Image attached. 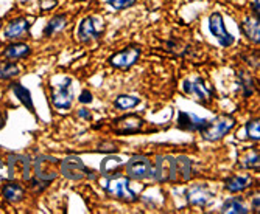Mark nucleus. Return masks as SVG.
<instances>
[{
  "instance_id": "nucleus-1",
  "label": "nucleus",
  "mask_w": 260,
  "mask_h": 214,
  "mask_svg": "<svg viewBox=\"0 0 260 214\" xmlns=\"http://www.w3.org/2000/svg\"><path fill=\"white\" fill-rule=\"evenodd\" d=\"M59 168H61V174L69 180H84V179L95 180L97 179L95 171L89 169L83 163V160L77 155H69L64 160H61Z\"/></svg>"
},
{
  "instance_id": "nucleus-2",
  "label": "nucleus",
  "mask_w": 260,
  "mask_h": 214,
  "mask_svg": "<svg viewBox=\"0 0 260 214\" xmlns=\"http://www.w3.org/2000/svg\"><path fill=\"white\" fill-rule=\"evenodd\" d=\"M105 188V191L114 197V199H120L125 202H136L137 196L133 189L129 188V179L128 177H106L105 182L102 183Z\"/></svg>"
},
{
  "instance_id": "nucleus-3",
  "label": "nucleus",
  "mask_w": 260,
  "mask_h": 214,
  "mask_svg": "<svg viewBox=\"0 0 260 214\" xmlns=\"http://www.w3.org/2000/svg\"><path fill=\"white\" fill-rule=\"evenodd\" d=\"M235 126V120L231 115H220L212 121H207L204 127L200 131L207 141H218L221 140L232 127Z\"/></svg>"
},
{
  "instance_id": "nucleus-4",
  "label": "nucleus",
  "mask_w": 260,
  "mask_h": 214,
  "mask_svg": "<svg viewBox=\"0 0 260 214\" xmlns=\"http://www.w3.org/2000/svg\"><path fill=\"white\" fill-rule=\"evenodd\" d=\"M150 177H153L156 182H175V157L172 155H159L154 160V164H151Z\"/></svg>"
},
{
  "instance_id": "nucleus-5",
  "label": "nucleus",
  "mask_w": 260,
  "mask_h": 214,
  "mask_svg": "<svg viewBox=\"0 0 260 214\" xmlns=\"http://www.w3.org/2000/svg\"><path fill=\"white\" fill-rule=\"evenodd\" d=\"M209 30H210L212 36H214L218 40V44L221 47H224V49H228V47H231L234 44V36L226 30L224 19H223L221 13L210 14V17H209Z\"/></svg>"
},
{
  "instance_id": "nucleus-6",
  "label": "nucleus",
  "mask_w": 260,
  "mask_h": 214,
  "mask_svg": "<svg viewBox=\"0 0 260 214\" xmlns=\"http://www.w3.org/2000/svg\"><path fill=\"white\" fill-rule=\"evenodd\" d=\"M182 89H184V93L185 95L195 97L201 104H207L212 100V97H214V89L209 87L201 78H197L195 81L185 79Z\"/></svg>"
},
{
  "instance_id": "nucleus-7",
  "label": "nucleus",
  "mask_w": 260,
  "mask_h": 214,
  "mask_svg": "<svg viewBox=\"0 0 260 214\" xmlns=\"http://www.w3.org/2000/svg\"><path fill=\"white\" fill-rule=\"evenodd\" d=\"M97 22H99V17H86L81 23H80V28H78V33H77V37L80 42L83 44H87V42H92V40H97L103 36L105 33V25L103 27H97Z\"/></svg>"
},
{
  "instance_id": "nucleus-8",
  "label": "nucleus",
  "mask_w": 260,
  "mask_h": 214,
  "mask_svg": "<svg viewBox=\"0 0 260 214\" xmlns=\"http://www.w3.org/2000/svg\"><path fill=\"white\" fill-rule=\"evenodd\" d=\"M52 103L56 109L66 110L70 109L74 103V92H72V79L67 78L62 84L56 85L52 93Z\"/></svg>"
},
{
  "instance_id": "nucleus-9",
  "label": "nucleus",
  "mask_w": 260,
  "mask_h": 214,
  "mask_svg": "<svg viewBox=\"0 0 260 214\" xmlns=\"http://www.w3.org/2000/svg\"><path fill=\"white\" fill-rule=\"evenodd\" d=\"M126 173H128V177H131L134 180H144V179L150 177L151 161L144 155H134L126 163Z\"/></svg>"
},
{
  "instance_id": "nucleus-10",
  "label": "nucleus",
  "mask_w": 260,
  "mask_h": 214,
  "mask_svg": "<svg viewBox=\"0 0 260 214\" xmlns=\"http://www.w3.org/2000/svg\"><path fill=\"white\" fill-rule=\"evenodd\" d=\"M142 55L139 47H126L122 52L115 53L109 58V64L115 68H129L133 67Z\"/></svg>"
},
{
  "instance_id": "nucleus-11",
  "label": "nucleus",
  "mask_w": 260,
  "mask_h": 214,
  "mask_svg": "<svg viewBox=\"0 0 260 214\" xmlns=\"http://www.w3.org/2000/svg\"><path fill=\"white\" fill-rule=\"evenodd\" d=\"M56 163H58V160L52 158V157H45V155L38 157V160L35 161V173H36L38 180H41L44 183H49V182L55 180L58 176L55 171Z\"/></svg>"
},
{
  "instance_id": "nucleus-12",
  "label": "nucleus",
  "mask_w": 260,
  "mask_h": 214,
  "mask_svg": "<svg viewBox=\"0 0 260 214\" xmlns=\"http://www.w3.org/2000/svg\"><path fill=\"white\" fill-rule=\"evenodd\" d=\"M142 126H144V120L139 115H126L122 118H117L114 121V132L117 135H131L140 132Z\"/></svg>"
},
{
  "instance_id": "nucleus-13",
  "label": "nucleus",
  "mask_w": 260,
  "mask_h": 214,
  "mask_svg": "<svg viewBox=\"0 0 260 214\" xmlns=\"http://www.w3.org/2000/svg\"><path fill=\"white\" fill-rule=\"evenodd\" d=\"M30 30V22L27 17H17L13 19L7 28L4 30V37L5 39H20V37H25V34Z\"/></svg>"
},
{
  "instance_id": "nucleus-14",
  "label": "nucleus",
  "mask_w": 260,
  "mask_h": 214,
  "mask_svg": "<svg viewBox=\"0 0 260 214\" xmlns=\"http://www.w3.org/2000/svg\"><path fill=\"white\" fill-rule=\"evenodd\" d=\"M206 123H207L206 118H200L195 113L179 112V116H178V127L182 131L197 132V131H201Z\"/></svg>"
},
{
  "instance_id": "nucleus-15",
  "label": "nucleus",
  "mask_w": 260,
  "mask_h": 214,
  "mask_svg": "<svg viewBox=\"0 0 260 214\" xmlns=\"http://www.w3.org/2000/svg\"><path fill=\"white\" fill-rule=\"evenodd\" d=\"M210 197H212V193L209 191L206 185H195L187 191V202L192 205L204 206L209 203Z\"/></svg>"
},
{
  "instance_id": "nucleus-16",
  "label": "nucleus",
  "mask_w": 260,
  "mask_h": 214,
  "mask_svg": "<svg viewBox=\"0 0 260 214\" xmlns=\"http://www.w3.org/2000/svg\"><path fill=\"white\" fill-rule=\"evenodd\" d=\"M242 31L245 36H248L249 40H252L254 44H258L260 42V19L258 17H252V16H248L243 19L242 25H240Z\"/></svg>"
},
{
  "instance_id": "nucleus-17",
  "label": "nucleus",
  "mask_w": 260,
  "mask_h": 214,
  "mask_svg": "<svg viewBox=\"0 0 260 214\" xmlns=\"http://www.w3.org/2000/svg\"><path fill=\"white\" fill-rule=\"evenodd\" d=\"M251 185H252V179L249 176H232L224 182V188L229 193H242Z\"/></svg>"
},
{
  "instance_id": "nucleus-18",
  "label": "nucleus",
  "mask_w": 260,
  "mask_h": 214,
  "mask_svg": "<svg viewBox=\"0 0 260 214\" xmlns=\"http://www.w3.org/2000/svg\"><path fill=\"white\" fill-rule=\"evenodd\" d=\"M2 196L7 202L10 203H16L20 202L23 197H25V189H23L22 185L16 183V182H10L4 186L2 189Z\"/></svg>"
},
{
  "instance_id": "nucleus-19",
  "label": "nucleus",
  "mask_w": 260,
  "mask_h": 214,
  "mask_svg": "<svg viewBox=\"0 0 260 214\" xmlns=\"http://www.w3.org/2000/svg\"><path fill=\"white\" fill-rule=\"evenodd\" d=\"M27 55H30V45L23 42H14L2 52V58L5 59H20L25 58Z\"/></svg>"
},
{
  "instance_id": "nucleus-20",
  "label": "nucleus",
  "mask_w": 260,
  "mask_h": 214,
  "mask_svg": "<svg viewBox=\"0 0 260 214\" xmlns=\"http://www.w3.org/2000/svg\"><path fill=\"white\" fill-rule=\"evenodd\" d=\"M175 176H176V180H178V176H181L182 182H187L192 177V163L187 157L175 158Z\"/></svg>"
},
{
  "instance_id": "nucleus-21",
  "label": "nucleus",
  "mask_w": 260,
  "mask_h": 214,
  "mask_svg": "<svg viewBox=\"0 0 260 214\" xmlns=\"http://www.w3.org/2000/svg\"><path fill=\"white\" fill-rule=\"evenodd\" d=\"M221 212L223 214H246V212H249V209L246 208V205L243 203V200L240 197H232L223 203Z\"/></svg>"
},
{
  "instance_id": "nucleus-22",
  "label": "nucleus",
  "mask_w": 260,
  "mask_h": 214,
  "mask_svg": "<svg viewBox=\"0 0 260 214\" xmlns=\"http://www.w3.org/2000/svg\"><path fill=\"white\" fill-rule=\"evenodd\" d=\"M13 92L16 95V98L25 106L31 113H35V104H33V100H31V93L28 92V89H25L22 84L19 82H14L13 84Z\"/></svg>"
},
{
  "instance_id": "nucleus-23",
  "label": "nucleus",
  "mask_w": 260,
  "mask_h": 214,
  "mask_svg": "<svg viewBox=\"0 0 260 214\" xmlns=\"http://www.w3.org/2000/svg\"><path fill=\"white\" fill-rule=\"evenodd\" d=\"M66 27H67V17H66L64 14L53 16V17L49 20V23H47V27H45V30H44V36L50 37V36H53L55 33L61 31V30L66 28Z\"/></svg>"
},
{
  "instance_id": "nucleus-24",
  "label": "nucleus",
  "mask_w": 260,
  "mask_h": 214,
  "mask_svg": "<svg viewBox=\"0 0 260 214\" xmlns=\"http://www.w3.org/2000/svg\"><path fill=\"white\" fill-rule=\"evenodd\" d=\"M123 164V160L120 157H106L102 161V174L106 177H112L119 168Z\"/></svg>"
},
{
  "instance_id": "nucleus-25",
  "label": "nucleus",
  "mask_w": 260,
  "mask_h": 214,
  "mask_svg": "<svg viewBox=\"0 0 260 214\" xmlns=\"http://www.w3.org/2000/svg\"><path fill=\"white\" fill-rule=\"evenodd\" d=\"M139 103H140V98L133 97V95H119L114 101V106L122 110H129V109H134Z\"/></svg>"
},
{
  "instance_id": "nucleus-26",
  "label": "nucleus",
  "mask_w": 260,
  "mask_h": 214,
  "mask_svg": "<svg viewBox=\"0 0 260 214\" xmlns=\"http://www.w3.org/2000/svg\"><path fill=\"white\" fill-rule=\"evenodd\" d=\"M240 166H242V168H245V169H255V171H258V151L257 149L248 151L246 155L242 158Z\"/></svg>"
},
{
  "instance_id": "nucleus-27",
  "label": "nucleus",
  "mask_w": 260,
  "mask_h": 214,
  "mask_svg": "<svg viewBox=\"0 0 260 214\" xmlns=\"http://www.w3.org/2000/svg\"><path fill=\"white\" fill-rule=\"evenodd\" d=\"M19 75V67L13 62L0 64V79H11Z\"/></svg>"
},
{
  "instance_id": "nucleus-28",
  "label": "nucleus",
  "mask_w": 260,
  "mask_h": 214,
  "mask_svg": "<svg viewBox=\"0 0 260 214\" xmlns=\"http://www.w3.org/2000/svg\"><path fill=\"white\" fill-rule=\"evenodd\" d=\"M246 135L249 140L257 141L260 138V123L258 120H252L246 124Z\"/></svg>"
},
{
  "instance_id": "nucleus-29",
  "label": "nucleus",
  "mask_w": 260,
  "mask_h": 214,
  "mask_svg": "<svg viewBox=\"0 0 260 214\" xmlns=\"http://www.w3.org/2000/svg\"><path fill=\"white\" fill-rule=\"evenodd\" d=\"M137 0H108V5L111 8H114L115 11H120V10H126L136 5Z\"/></svg>"
},
{
  "instance_id": "nucleus-30",
  "label": "nucleus",
  "mask_w": 260,
  "mask_h": 214,
  "mask_svg": "<svg viewBox=\"0 0 260 214\" xmlns=\"http://www.w3.org/2000/svg\"><path fill=\"white\" fill-rule=\"evenodd\" d=\"M240 78H242V84H243V89H245V97H249V95L254 93V81L249 75L246 73H240Z\"/></svg>"
},
{
  "instance_id": "nucleus-31",
  "label": "nucleus",
  "mask_w": 260,
  "mask_h": 214,
  "mask_svg": "<svg viewBox=\"0 0 260 214\" xmlns=\"http://www.w3.org/2000/svg\"><path fill=\"white\" fill-rule=\"evenodd\" d=\"M92 93L89 92V90H83L81 92V95H80V98H78V101L81 103V104H90L92 103Z\"/></svg>"
},
{
  "instance_id": "nucleus-32",
  "label": "nucleus",
  "mask_w": 260,
  "mask_h": 214,
  "mask_svg": "<svg viewBox=\"0 0 260 214\" xmlns=\"http://www.w3.org/2000/svg\"><path fill=\"white\" fill-rule=\"evenodd\" d=\"M56 0H39V5H41V8L44 10V11H49V10H52L53 7H56Z\"/></svg>"
},
{
  "instance_id": "nucleus-33",
  "label": "nucleus",
  "mask_w": 260,
  "mask_h": 214,
  "mask_svg": "<svg viewBox=\"0 0 260 214\" xmlns=\"http://www.w3.org/2000/svg\"><path fill=\"white\" fill-rule=\"evenodd\" d=\"M78 116L80 118H84V120H90V118H92V115H90V112L87 109H80Z\"/></svg>"
},
{
  "instance_id": "nucleus-34",
  "label": "nucleus",
  "mask_w": 260,
  "mask_h": 214,
  "mask_svg": "<svg viewBox=\"0 0 260 214\" xmlns=\"http://www.w3.org/2000/svg\"><path fill=\"white\" fill-rule=\"evenodd\" d=\"M254 16L260 19V0H254Z\"/></svg>"
},
{
  "instance_id": "nucleus-35",
  "label": "nucleus",
  "mask_w": 260,
  "mask_h": 214,
  "mask_svg": "<svg viewBox=\"0 0 260 214\" xmlns=\"http://www.w3.org/2000/svg\"><path fill=\"white\" fill-rule=\"evenodd\" d=\"M5 173H7V166H5L4 160L0 158V179H4V177H5Z\"/></svg>"
},
{
  "instance_id": "nucleus-36",
  "label": "nucleus",
  "mask_w": 260,
  "mask_h": 214,
  "mask_svg": "<svg viewBox=\"0 0 260 214\" xmlns=\"http://www.w3.org/2000/svg\"><path fill=\"white\" fill-rule=\"evenodd\" d=\"M258 203H260V199H258V196H257V197H254V209H255V211H258V208H260Z\"/></svg>"
}]
</instances>
